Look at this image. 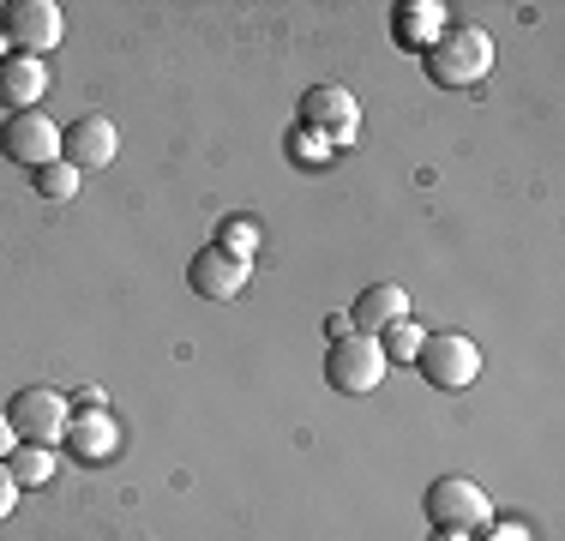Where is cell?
<instances>
[{
  "label": "cell",
  "mask_w": 565,
  "mask_h": 541,
  "mask_svg": "<svg viewBox=\"0 0 565 541\" xmlns=\"http://www.w3.org/2000/svg\"><path fill=\"white\" fill-rule=\"evenodd\" d=\"M217 247H223V253H235V259H247V265H253V253H259V229H253L247 216H228V223L217 229Z\"/></svg>",
  "instance_id": "obj_17"
},
{
  "label": "cell",
  "mask_w": 565,
  "mask_h": 541,
  "mask_svg": "<svg viewBox=\"0 0 565 541\" xmlns=\"http://www.w3.org/2000/svg\"><path fill=\"white\" fill-rule=\"evenodd\" d=\"M422 31H446V7H439V0H434V7H427V0H415V7H403V43H415V36H422Z\"/></svg>",
  "instance_id": "obj_18"
},
{
  "label": "cell",
  "mask_w": 565,
  "mask_h": 541,
  "mask_svg": "<svg viewBox=\"0 0 565 541\" xmlns=\"http://www.w3.org/2000/svg\"><path fill=\"white\" fill-rule=\"evenodd\" d=\"M7 422H12V433H19V445H61V433H66V422H73V410H66L61 391L31 385V391H19V397L7 403Z\"/></svg>",
  "instance_id": "obj_6"
},
{
  "label": "cell",
  "mask_w": 565,
  "mask_h": 541,
  "mask_svg": "<svg viewBox=\"0 0 565 541\" xmlns=\"http://www.w3.org/2000/svg\"><path fill=\"white\" fill-rule=\"evenodd\" d=\"M434 541H463V530H439Z\"/></svg>",
  "instance_id": "obj_24"
},
{
  "label": "cell",
  "mask_w": 565,
  "mask_h": 541,
  "mask_svg": "<svg viewBox=\"0 0 565 541\" xmlns=\"http://www.w3.org/2000/svg\"><path fill=\"white\" fill-rule=\"evenodd\" d=\"M415 368H422L427 385L463 391V385H476V373H481V349L469 343L463 331H434L422 343V356H415Z\"/></svg>",
  "instance_id": "obj_3"
},
{
  "label": "cell",
  "mask_w": 565,
  "mask_h": 541,
  "mask_svg": "<svg viewBox=\"0 0 565 541\" xmlns=\"http://www.w3.org/2000/svg\"><path fill=\"white\" fill-rule=\"evenodd\" d=\"M115 151H120V132L109 115H78L61 132V162H73V169H103V162H115Z\"/></svg>",
  "instance_id": "obj_9"
},
{
  "label": "cell",
  "mask_w": 565,
  "mask_h": 541,
  "mask_svg": "<svg viewBox=\"0 0 565 541\" xmlns=\"http://www.w3.org/2000/svg\"><path fill=\"white\" fill-rule=\"evenodd\" d=\"M0 31H7L12 54H31V61H43V54H55V49H61L66 19H61L55 0H12L7 19H0Z\"/></svg>",
  "instance_id": "obj_4"
},
{
  "label": "cell",
  "mask_w": 565,
  "mask_h": 541,
  "mask_svg": "<svg viewBox=\"0 0 565 541\" xmlns=\"http://www.w3.org/2000/svg\"><path fill=\"white\" fill-rule=\"evenodd\" d=\"M493 541H523V530H493Z\"/></svg>",
  "instance_id": "obj_23"
},
{
  "label": "cell",
  "mask_w": 565,
  "mask_h": 541,
  "mask_svg": "<svg viewBox=\"0 0 565 541\" xmlns=\"http://www.w3.org/2000/svg\"><path fill=\"white\" fill-rule=\"evenodd\" d=\"M422 343H427V331H422L415 319H397L392 331H380L385 361H415V356H422Z\"/></svg>",
  "instance_id": "obj_15"
},
{
  "label": "cell",
  "mask_w": 565,
  "mask_h": 541,
  "mask_svg": "<svg viewBox=\"0 0 565 541\" xmlns=\"http://www.w3.org/2000/svg\"><path fill=\"white\" fill-rule=\"evenodd\" d=\"M397 319H409V295H403L397 283H373V289H361V301L349 307L355 337H380V331H392Z\"/></svg>",
  "instance_id": "obj_12"
},
{
  "label": "cell",
  "mask_w": 565,
  "mask_h": 541,
  "mask_svg": "<svg viewBox=\"0 0 565 541\" xmlns=\"http://www.w3.org/2000/svg\"><path fill=\"white\" fill-rule=\"evenodd\" d=\"M247 259H235V253L223 247H205L193 265H186V283H193V295H205V301H235L241 289H247Z\"/></svg>",
  "instance_id": "obj_11"
},
{
  "label": "cell",
  "mask_w": 565,
  "mask_h": 541,
  "mask_svg": "<svg viewBox=\"0 0 565 541\" xmlns=\"http://www.w3.org/2000/svg\"><path fill=\"white\" fill-rule=\"evenodd\" d=\"M0 61H7V31H0Z\"/></svg>",
  "instance_id": "obj_25"
},
{
  "label": "cell",
  "mask_w": 565,
  "mask_h": 541,
  "mask_svg": "<svg viewBox=\"0 0 565 541\" xmlns=\"http://www.w3.org/2000/svg\"><path fill=\"white\" fill-rule=\"evenodd\" d=\"M7 469H12V481H19V487H36V481L55 476V452H49V445H12Z\"/></svg>",
  "instance_id": "obj_14"
},
{
  "label": "cell",
  "mask_w": 565,
  "mask_h": 541,
  "mask_svg": "<svg viewBox=\"0 0 565 541\" xmlns=\"http://www.w3.org/2000/svg\"><path fill=\"white\" fill-rule=\"evenodd\" d=\"M488 66H493V36L481 24H451V31H439V43H427V78L446 91L481 85Z\"/></svg>",
  "instance_id": "obj_1"
},
{
  "label": "cell",
  "mask_w": 565,
  "mask_h": 541,
  "mask_svg": "<svg viewBox=\"0 0 565 541\" xmlns=\"http://www.w3.org/2000/svg\"><path fill=\"white\" fill-rule=\"evenodd\" d=\"M49 91V66L31 61V54H7L0 61V108H12V115H24V108H36Z\"/></svg>",
  "instance_id": "obj_13"
},
{
  "label": "cell",
  "mask_w": 565,
  "mask_h": 541,
  "mask_svg": "<svg viewBox=\"0 0 565 541\" xmlns=\"http://www.w3.org/2000/svg\"><path fill=\"white\" fill-rule=\"evenodd\" d=\"M0 151L36 174V169H49V162H61V127L43 115V108L7 115V127H0Z\"/></svg>",
  "instance_id": "obj_7"
},
{
  "label": "cell",
  "mask_w": 565,
  "mask_h": 541,
  "mask_svg": "<svg viewBox=\"0 0 565 541\" xmlns=\"http://www.w3.org/2000/svg\"><path fill=\"white\" fill-rule=\"evenodd\" d=\"M61 445L78 457V464H109V457L120 452V427L109 410H73V422H66Z\"/></svg>",
  "instance_id": "obj_10"
},
{
  "label": "cell",
  "mask_w": 565,
  "mask_h": 541,
  "mask_svg": "<svg viewBox=\"0 0 565 541\" xmlns=\"http://www.w3.org/2000/svg\"><path fill=\"white\" fill-rule=\"evenodd\" d=\"M385 349H380V337H343V343H331V356H326V379H331V391H343V397H367L373 385L385 379Z\"/></svg>",
  "instance_id": "obj_5"
},
{
  "label": "cell",
  "mask_w": 565,
  "mask_h": 541,
  "mask_svg": "<svg viewBox=\"0 0 565 541\" xmlns=\"http://www.w3.org/2000/svg\"><path fill=\"white\" fill-rule=\"evenodd\" d=\"M301 127L307 132H319V139L338 151V145H349L355 139V127H361V108H355V97H349L343 85H313L301 97Z\"/></svg>",
  "instance_id": "obj_8"
},
{
  "label": "cell",
  "mask_w": 565,
  "mask_h": 541,
  "mask_svg": "<svg viewBox=\"0 0 565 541\" xmlns=\"http://www.w3.org/2000/svg\"><path fill=\"white\" fill-rule=\"evenodd\" d=\"M19 445V433H12V422H7V410H0V464H7V452Z\"/></svg>",
  "instance_id": "obj_22"
},
{
  "label": "cell",
  "mask_w": 565,
  "mask_h": 541,
  "mask_svg": "<svg viewBox=\"0 0 565 541\" xmlns=\"http://www.w3.org/2000/svg\"><path fill=\"white\" fill-rule=\"evenodd\" d=\"M326 337H331V343H343V337H355V325H349V314H331V319H326Z\"/></svg>",
  "instance_id": "obj_21"
},
{
  "label": "cell",
  "mask_w": 565,
  "mask_h": 541,
  "mask_svg": "<svg viewBox=\"0 0 565 541\" xmlns=\"http://www.w3.org/2000/svg\"><path fill=\"white\" fill-rule=\"evenodd\" d=\"M289 151H295V157H301V162H326V157H331V145H326V139H319V132H307V127H295V132H289Z\"/></svg>",
  "instance_id": "obj_19"
},
{
  "label": "cell",
  "mask_w": 565,
  "mask_h": 541,
  "mask_svg": "<svg viewBox=\"0 0 565 541\" xmlns=\"http://www.w3.org/2000/svg\"><path fill=\"white\" fill-rule=\"evenodd\" d=\"M36 193H43L49 205H66V199L78 193V169L73 162H49V169H36Z\"/></svg>",
  "instance_id": "obj_16"
},
{
  "label": "cell",
  "mask_w": 565,
  "mask_h": 541,
  "mask_svg": "<svg viewBox=\"0 0 565 541\" xmlns=\"http://www.w3.org/2000/svg\"><path fill=\"white\" fill-rule=\"evenodd\" d=\"M12 506H19V481H12V469L0 464V523L12 518Z\"/></svg>",
  "instance_id": "obj_20"
},
{
  "label": "cell",
  "mask_w": 565,
  "mask_h": 541,
  "mask_svg": "<svg viewBox=\"0 0 565 541\" xmlns=\"http://www.w3.org/2000/svg\"><path fill=\"white\" fill-rule=\"evenodd\" d=\"M427 523H434V530L481 535V530L493 523V506H488V494H481L476 481H463V476H439L434 487H427Z\"/></svg>",
  "instance_id": "obj_2"
}]
</instances>
